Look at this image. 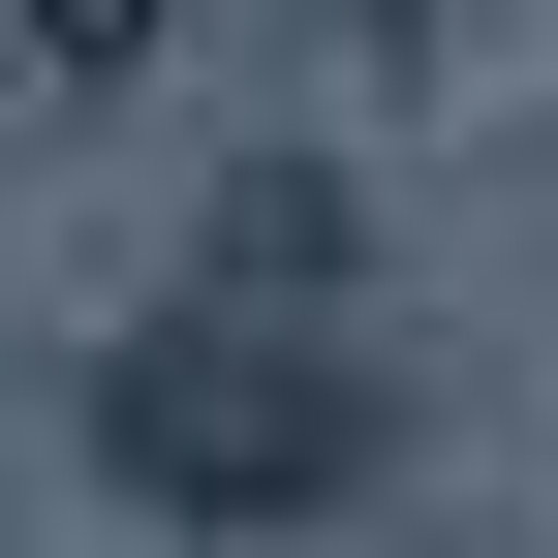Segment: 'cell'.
<instances>
[{
	"label": "cell",
	"instance_id": "cell-1",
	"mask_svg": "<svg viewBox=\"0 0 558 558\" xmlns=\"http://www.w3.org/2000/svg\"><path fill=\"white\" fill-rule=\"evenodd\" d=\"M94 465L156 527H341L403 465V373H373V311H341V248H311V186L186 279V311H124L94 341Z\"/></svg>",
	"mask_w": 558,
	"mask_h": 558
}]
</instances>
